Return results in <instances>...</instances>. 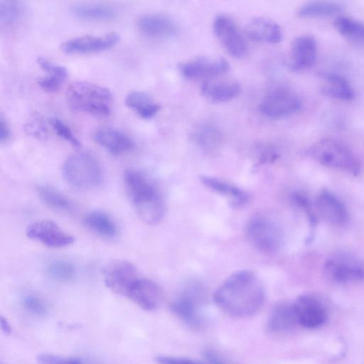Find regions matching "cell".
I'll use <instances>...</instances> for the list:
<instances>
[{"mask_svg":"<svg viewBox=\"0 0 364 364\" xmlns=\"http://www.w3.org/2000/svg\"><path fill=\"white\" fill-rule=\"evenodd\" d=\"M214 299L218 306L230 316L249 318L257 314L263 304L264 287L255 274L240 270L230 275L221 284Z\"/></svg>","mask_w":364,"mask_h":364,"instance_id":"1","label":"cell"},{"mask_svg":"<svg viewBox=\"0 0 364 364\" xmlns=\"http://www.w3.org/2000/svg\"><path fill=\"white\" fill-rule=\"evenodd\" d=\"M127 196L139 218L146 223H159L164 215V203L153 182L141 171L126 169L123 174Z\"/></svg>","mask_w":364,"mask_h":364,"instance_id":"2","label":"cell"},{"mask_svg":"<svg viewBox=\"0 0 364 364\" xmlns=\"http://www.w3.org/2000/svg\"><path fill=\"white\" fill-rule=\"evenodd\" d=\"M65 96L73 111L100 117L111 114L112 96L106 87L88 82H75L68 86Z\"/></svg>","mask_w":364,"mask_h":364,"instance_id":"3","label":"cell"},{"mask_svg":"<svg viewBox=\"0 0 364 364\" xmlns=\"http://www.w3.org/2000/svg\"><path fill=\"white\" fill-rule=\"evenodd\" d=\"M307 154L321 165L352 175L360 171V164L352 151L341 142L331 138L314 143Z\"/></svg>","mask_w":364,"mask_h":364,"instance_id":"4","label":"cell"},{"mask_svg":"<svg viewBox=\"0 0 364 364\" xmlns=\"http://www.w3.org/2000/svg\"><path fill=\"white\" fill-rule=\"evenodd\" d=\"M62 173L68 183L81 188L95 187L102 179L99 162L94 156L85 151L70 155L63 164Z\"/></svg>","mask_w":364,"mask_h":364,"instance_id":"5","label":"cell"},{"mask_svg":"<svg viewBox=\"0 0 364 364\" xmlns=\"http://www.w3.org/2000/svg\"><path fill=\"white\" fill-rule=\"evenodd\" d=\"M328 277L338 283L364 281V262L357 256L346 251L331 254L324 262Z\"/></svg>","mask_w":364,"mask_h":364,"instance_id":"6","label":"cell"},{"mask_svg":"<svg viewBox=\"0 0 364 364\" xmlns=\"http://www.w3.org/2000/svg\"><path fill=\"white\" fill-rule=\"evenodd\" d=\"M247 235L257 249L266 252L278 250L283 240L280 226L273 219L260 214L254 215L249 220Z\"/></svg>","mask_w":364,"mask_h":364,"instance_id":"7","label":"cell"},{"mask_svg":"<svg viewBox=\"0 0 364 364\" xmlns=\"http://www.w3.org/2000/svg\"><path fill=\"white\" fill-rule=\"evenodd\" d=\"M213 31L220 44L229 55L235 58L246 55V41L235 22L228 16L219 14L213 21Z\"/></svg>","mask_w":364,"mask_h":364,"instance_id":"8","label":"cell"},{"mask_svg":"<svg viewBox=\"0 0 364 364\" xmlns=\"http://www.w3.org/2000/svg\"><path fill=\"white\" fill-rule=\"evenodd\" d=\"M140 277L135 266L124 260L111 262L104 272L105 285L115 294L125 297Z\"/></svg>","mask_w":364,"mask_h":364,"instance_id":"9","label":"cell"},{"mask_svg":"<svg viewBox=\"0 0 364 364\" xmlns=\"http://www.w3.org/2000/svg\"><path fill=\"white\" fill-rule=\"evenodd\" d=\"M173 314L191 328H198L203 322L202 300L196 288H188L171 303Z\"/></svg>","mask_w":364,"mask_h":364,"instance_id":"10","label":"cell"},{"mask_svg":"<svg viewBox=\"0 0 364 364\" xmlns=\"http://www.w3.org/2000/svg\"><path fill=\"white\" fill-rule=\"evenodd\" d=\"M119 41L117 33L112 32L100 36H83L66 41L61 45L62 50L67 54H88L106 50L115 46Z\"/></svg>","mask_w":364,"mask_h":364,"instance_id":"11","label":"cell"},{"mask_svg":"<svg viewBox=\"0 0 364 364\" xmlns=\"http://www.w3.org/2000/svg\"><path fill=\"white\" fill-rule=\"evenodd\" d=\"M293 304L298 323L303 327L317 328L326 322L327 311L321 301L315 296L301 295Z\"/></svg>","mask_w":364,"mask_h":364,"instance_id":"12","label":"cell"},{"mask_svg":"<svg viewBox=\"0 0 364 364\" xmlns=\"http://www.w3.org/2000/svg\"><path fill=\"white\" fill-rule=\"evenodd\" d=\"M28 237L50 247H63L72 244L75 237L64 232L51 220H41L32 223L26 229Z\"/></svg>","mask_w":364,"mask_h":364,"instance_id":"13","label":"cell"},{"mask_svg":"<svg viewBox=\"0 0 364 364\" xmlns=\"http://www.w3.org/2000/svg\"><path fill=\"white\" fill-rule=\"evenodd\" d=\"M178 68L185 77L198 79L222 75L228 70L229 65L223 58L199 56L179 64Z\"/></svg>","mask_w":364,"mask_h":364,"instance_id":"14","label":"cell"},{"mask_svg":"<svg viewBox=\"0 0 364 364\" xmlns=\"http://www.w3.org/2000/svg\"><path fill=\"white\" fill-rule=\"evenodd\" d=\"M316 209L318 215L329 224L343 227L349 220V214L345 204L331 192L321 191L316 200Z\"/></svg>","mask_w":364,"mask_h":364,"instance_id":"15","label":"cell"},{"mask_svg":"<svg viewBox=\"0 0 364 364\" xmlns=\"http://www.w3.org/2000/svg\"><path fill=\"white\" fill-rule=\"evenodd\" d=\"M301 107L299 98L286 90H279L269 94L260 104L261 112L269 117H280L291 114Z\"/></svg>","mask_w":364,"mask_h":364,"instance_id":"16","label":"cell"},{"mask_svg":"<svg viewBox=\"0 0 364 364\" xmlns=\"http://www.w3.org/2000/svg\"><path fill=\"white\" fill-rule=\"evenodd\" d=\"M317 44L314 37L303 35L296 38L290 47L289 65L294 70L311 67L316 57Z\"/></svg>","mask_w":364,"mask_h":364,"instance_id":"17","label":"cell"},{"mask_svg":"<svg viewBox=\"0 0 364 364\" xmlns=\"http://www.w3.org/2000/svg\"><path fill=\"white\" fill-rule=\"evenodd\" d=\"M127 298L144 310L153 311L160 304L162 293L156 283L149 279L140 277Z\"/></svg>","mask_w":364,"mask_h":364,"instance_id":"18","label":"cell"},{"mask_svg":"<svg viewBox=\"0 0 364 364\" xmlns=\"http://www.w3.org/2000/svg\"><path fill=\"white\" fill-rule=\"evenodd\" d=\"M247 36L252 41L277 44L282 40L280 26L274 21L264 17L251 19L246 27Z\"/></svg>","mask_w":364,"mask_h":364,"instance_id":"19","label":"cell"},{"mask_svg":"<svg viewBox=\"0 0 364 364\" xmlns=\"http://www.w3.org/2000/svg\"><path fill=\"white\" fill-rule=\"evenodd\" d=\"M139 31L150 38H166L177 32L174 21L161 14H146L137 21Z\"/></svg>","mask_w":364,"mask_h":364,"instance_id":"20","label":"cell"},{"mask_svg":"<svg viewBox=\"0 0 364 364\" xmlns=\"http://www.w3.org/2000/svg\"><path fill=\"white\" fill-rule=\"evenodd\" d=\"M94 139L114 155L132 150L134 146L133 141L128 136L111 128L97 130L94 134Z\"/></svg>","mask_w":364,"mask_h":364,"instance_id":"21","label":"cell"},{"mask_svg":"<svg viewBox=\"0 0 364 364\" xmlns=\"http://www.w3.org/2000/svg\"><path fill=\"white\" fill-rule=\"evenodd\" d=\"M298 320L293 303L283 302L276 305L272 311L267 326L274 333H284L293 329Z\"/></svg>","mask_w":364,"mask_h":364,"instance_id":"22","label":"cell"},{"mask_svg":"<svg viewBox=\"0 0 364 364\" xmlns=\"http://www.w3.org/2000/svg\"><path fill=\"white\" fill-rule=\"evenodd\" d=\"M71 12L75 17L89 21H109L117 14L114 7L102 3L77 4L72 6Z\"/></svg>","mask_w":364,"mask_h":364,"instance_id":"23","label":"cell"},{"mask_svg":"<svg viewBox=\"0 0 364 364\" xmlns=\"http://www.w3.org/2000/svg\"><path fill=\"white\" fill-rule=\"evenodd\" d=\"M321 90L326 96L336 100L349 101L354 97L353 89L348 81L335 73L323 75Z\"/></svg>","mask_w":364,"mask_h":364,"instance_id":"24","label":"cell"},{"mask_svg":"<svg viewBox=\"0 0 364 364\" xmlns=\"http://www.w3.org/2000/svg\"><path fill=\"white\" fill-rule=\"evenodd\" d=\"M200 180L207 187L214 191L231 197L230 205L233 208H242L249 201L248 194L237 186L210 176H202Z\"/></svg>","mask_w":364,"mask_h":364,"instance_id":"25","label":"cell"},{"mask_svg":"<svg viewBox=\"0 0 364 364\" xmlns=\"http://www.w3.org/2000/svg\"><path fill=\"white\" fill-rule=\"evenodd\" d=\"M84 223L91 231L104 237L112 238L117 234V227L113 220L100 210L88 213L84 218Z\"/></svg>","mask_w":364,"mask_h":364,"instance_id":"26","label":"cell"},{"mask_svg":"<svg viewBox=\"0 0 364 364\" xmlns=\"http://www.w3.org/2000/svg\"><path fill=\"white\" fill-rule=\"evenodd\" d=\"M240 90L237 82L206 81L202 86V92L209 99L215 102L228 101L235 97Z\"/></svg>","mask_w":364,"mask_h":364,"instance_id":"27","label":"cell"},{"mask_svg":"<svg viewBox=\"0 0 364 364\" xmlns=\"http://www.w3.org/2000/svg\"><path fill=\"white\" fill-rule=\"evenodd\" d=\"M343 6L332 0H314L304 4L298 11L301 17H323L339 13Z\"/></svg>","mask_w":364,"mask_h":364,"instance_id":"28","label":"cell"},{"mask_svg":"<svg viewBox=\"0 0 364 364\" xmlns=\"http://www.w3.org/2000/svg\"><path fill=\"white\" fill-rule=\"evenodd\" d=\"M25 6L21 0H0V22L1 26L10 27L23 17Z\"/></svg>","mask_w":364,"mask_h":364,"instance_id":"29","label":"cell"},{"mask_svg":"<svg viewBox=\"0 0 364 364\" xmlns=\"http://www.w3.org/2000/svg\"><path fill=\"white\" fill-rule=\"evenodd\" d=\"M334 26L346 38L364 42V23L348 16H338L334 21Z\"/></svg>","mask_w":364,"mask_h":364,"instance_id":"30","label":"cell"},{"mask_svg":"<svg viewBox=\"0 0 364 364\" xmlns=\"http://www.w3.org/2000/svg\"><path fill=\"white\" fill-rule=\"evenodd\" d=\"M37 191L41 199L48 205L60 210H72L70 201L54 188L46 185L39 186Z\"/></svg>","mask_w":364,"mask_h":364,"instance_id":"31","label":"cell"},{"mask_svg":"<svg viewBox=\"0 0 364 364\" xmlns=\"http://www.w3.org/2000/svg\"><path fill=\"white\" fill-rule=\"evenodd\" d=\"M48 276L60 282H68L73 280L76 275L75 265L68 261L57 259L48 264L46 268Z\"/></svg>","mask_w":364,"mask_h":364,"instance_id":"32","label":"cell"},{"mask_svg":"<svg viewBox=\"0 0 364 364\" xmlns=\"http://www.w3.org/2000/svg\"><path fill=\"white\" fill-rule=\"evenodd\" d=\"M23 130L28 135L39 141H46L48 131L43 117L38 113L32 114L23 124Z\"/></svg>","mask_w":364,"mask_h":364,"instance_id":"33","label":"cell"},{"mask_svg":"<svg viewBox=\"0 0 364 364\" xmlns=\"http://www.w3.org/2000/svg\"><path fill=\"white\" fill-rule=\"evenodd\" d=\"M21 302L23 308L33 316L43 317L48 314V306L46 302L35 294L24 295Z\"/></svg>","mask_w":364,"mask_h":364,"instance_id":"34","label":"cell"},{"mask_svg":"<svg viewBox=\"0 0 364 364\" xmlns=\"http://www.w3.org/2000/svg\"><path fill=\"white\" fill-rule=\"evenodd\" d=\"M152 103L154 102L148 94L139 91L130 92L124 100L125 105L136 112Z\"/></svg>","mask_w":364,"mask_h":364,"instance_id":"35","label":"cell"},{"mask_svg":"<svg viewBox=\"0 0 364 364\" xmlns=\"http://www.w3.org/2000/svg\"><path fill=\"white\" fill-rule=\"evenodd\" d=\"M37 63L48 74L47 75L57 77L65 81L68 77V70L65 67L56 65L46 58L38 57Z\"/></svg>","mask_w":364,"mask_h":364,"instance_id":"36","label":"cell"},{"mask_svg":"<svg viewBox=\"0 0 364 364\" xmlns=\"http://www.w3.org/2000/svg\"><path fill=\"white\" fill-rule=\"evenodd\" d=\"M49 122L56 134L61 138H63L65 141L76 148L81 146L80 142L73 135L70 129L65 123L55 118L50 119Z\"/></svg>","mask_w":364,"mask_h":364,"instance_id":"37","label":"cell"},{"mask_svg":"<svg viewBox=\"0 0 364 364\" xmlns=\"http://www.w3.org/2000/svg\"><path fill=\"white\" fill-rule=\"evenodd\" d=\"M197 141L203 146L210 149L218 143V132L213 127H205L196 134Z\"/></svg>","mask_w":364,"mask_h":364,"instance_id":"38","label":"cell"},{"mask_svg":"<svg viewBox=\"0 0 364 364\" xmlns=\"http://www.w3.org/2000/svg\"><path fill=\"white\" fill-rule=\"evenodd\" d=\"M293 200L306 213L310 223L314 226L317 223V217L309 198L303 193L296 192L292 196Z\"/></svg>","mask_w":364,"mask_h":364,"instance_id":"39","label":"cell"},{"mask_svg":"<svg viewBox=\"0 0 364 364\" xmlns=\"http://www.w3.org/2000/svg\"><path fill=\"white\" fill-rule=\"evenodd\" d=\"M37 360L41 363H82L87 361L80 357H62L60 355L50 354H40L37 357Z\"/></svg>","mask_w":364,"mask_h":364,"instance_id":"40","label":"cell"},{"mask_svg":"<svg viewBox=\"0 0 364 364\" xmlns=\"http://www.w3.org/2000/svg\"><path fill=\"white\" fill-rule=\"evenodd\" d=\"M65 81L57 77L44 76L38 80V85L45 91L55 92L58 91Z\"/></svg>","mask_w":364,"mask_h":364,"instance_id":"41","label":"cell"},{"mask_svg":"<svg viewBox=\"0 0 364 364\" xmlns=\"http://www.w3.org/2000/svg\"><path fill=\"white\" fill-rule=\"evenodd\" d=\"M160 109V106L152 103L137 112V114L143 119H149L154 117Z\"/></svg>","mask_w":364,"mask_h":364,"instance_id":"42","label":"cell"},{"mask_svg":"<svg viewBox=\"0 0 364 364\" xmlns=\"http://www.w3.org/2000/svg\"><path fill=\"white\" fill-rule=\"evenodd\" d=\"M157 361L161 363H198L186 358L175 357V356H159Z\"/></svg>","mask_w":364,"mask_h":364,"instance_id":"43","label":"cell"},{"mask_svg":"<svg viewBox=\"0 0 364 364\" xmlns=\"http://www.w3.org/2000/svg\"><path fill=\"white\" fill-rule=\"evenodd\" d=\"M10 137V129L3 119L1 117L0 119V141L1 142L6 141Z\"/></svg>","mask_w":364,"mask_h":364,"instance_id":"44","label":"cell"},{"mask_svg":"<svg viewBox=\"0 0 364 364\" xmlns=\"http://www.w3.org/2000/svg\"><path fill=\"white\" fill-rule=\"evenodd\" d=\"M204 356L205 358L210 363H221L225 362L216 353L211 350H206L204 353Z\"/></svg>","mask_w":364,"mask_h":364,"instance_id":"45","label":"cell"},{"mask_svg":"<svg viewBox=\"0 0 364 364\" xmlns=\"http://www.w3.org/2000/svg\"><path fill=\"white\" fill-rule=\"evenodd\" d=\"M0 323L2 331L6 335L10 334L11 332V327L8 320L4 316H1Z\"/></svg>","mask_w":364,"mask_h":364,"instance_id":"46","label":"cell"}]
</instances>
